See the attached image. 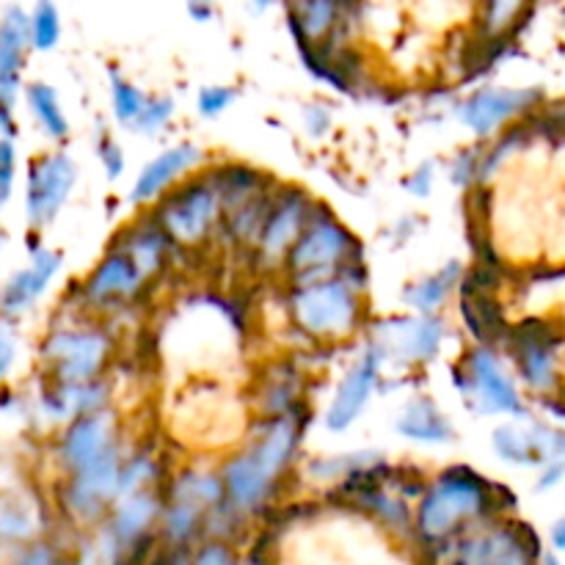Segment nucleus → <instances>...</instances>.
Returning a JSON list of instances; mask_svg holds the SVG:
<instances>
[{
	"mask_svg": "<svg viewBox=\"0 0 565 565\" xmlns=\"http://www.w3.org/2000/svg\"><path fill=\"white\" fill-rule=\"evenodd\" d=\"M188 14L196 22H210L215 17L213 0H188Z\"/></svg>",
	"mask_w": 565,
	"mask_h": 565,
	"instance_id": "603ef678",
	"label": "nucleus"
},
{
	"mask_svg": "<svg viewBox=\"0 0 565 565\" xmlns=\"http://www.w3.org/2000/svg\"><path fill=\"white\" fill-rule=\"evenodd\" d=\"M14 174H17V149L11 136L0 138V204H6L14 191Z\"/></svg>",
	"mask_w": 565,
	"mask_h": 565,
	"instance_id": "79ce46f5",
	"label": "nucleus"
},
{
	"mask_svg": "<svg viewBox=\"0 0 565 565\" xmlns=\"http://www.w3.org/2000/svg\"><path fill=\"white\" fill-rule=\"evenodd\" d=\"M511 491L491 483L467 463H452L425 486L414 513V530L423 544L439 546L467 533L491 513H502V497Z\"/></svg>",
	"mask_w": 565,
	"mask_h": 565,
	"instance_id": "f257e3e1",
	"label": "nucleus"
},
{
	"mask_svg": "<svg viewBox=\"0 0 565 565\" xmlns=\"http://www.w3.org/2000/svg\"><path fill=\"white\" fill-rule=\"evenodd\" d=\"M0 246H3V232H0Z\"/></svg>",
	"mask_w": 565,
	"mask_h": 565,
	"instance_id": "13d9d810",
	"label": "nucleus"
},
{
	"mask_svg": "<svg viewBox=\"0 0 565 565\" xmlns=\"http://www.w3.org/2000/svg\"><path fill=\"white\" fill-rule=\"evenodd\" d=\"M535 136H539V132H535L530 116L527 119L513 121V125H508L505 130L497 132L494 141H491L489 147H483V160H480V177H478L480 185H491L494 177L505 169L508 160L516 158L522 149H527Z\"/></svg>",
	"mask_w": 565,
	"mask_h": 565,
	"instance_id": "c756f323",
	"label": "nucleus"
},
{
	"mask_svg": "<svg viewBox=\"0 0 565 565\" xmlns=\"http://www.w3.org/2000/svg\"><path fill=\"white\" fill-rule=\"evenodd\" d=\"M160 513H163L160 491L143 489L119 497L114 502V516H110V535L119 546L138 544L141 539H147L149 527L160 522Z\"/></svg>",
	"mask_w": 565,
	"mask_h": 565,
	"instance_id": "b1692460",
	"label": "nucleus"
},
{
	"mask_svg": "<svg viewBox=\"0 0 565 565\" xmlns=\"http://www.w3.org/2000/svg\"><path fill=\"white\" fill-rule=\"evenodd\" d=\"M552 546L565 552V516L555 524V527H552Z\"/></svg>",
	"mask_w": 565,
	"mask_h": 565,
	"instance_id": "864d4df0",
	"label": "nucleus"
},
{
	"mask_svg": "<svg viewBox=\"0 0 565 565\" xmlns=\"http://www.w3.org/2000/svg\"><path fill=\"white\" fill-rule=\"evenodd\" d=\"M14 356H17L14 337H11V331L0 323V379H6V373H9L11 364H14Z\"/></svg>",
	"mask_w": 565,
	"mask_h": 565,
	"instance_id": "09e8293b",
	"label": "nucleus"
},
{
	"mask_svg": "<svg viewBox=\"0 0 565 565\" xmlns=\"http://www.w3.org/2000/svg\"><path fill=\"white\" fill-rule=\"evenodd\" d=\"M61 39V17L53 0H36L31 14V47L53 50Z\"/></svg>",
	"mask_w": 565,
	"mask_h": 565,
	"instance_id": "e433bc0d",
	"label": "nucleus"
},
{
	"mask_svg": "<svg viewBox=\"0 0 565 565\" xmlns=\"http://www.w3.org/2000/svg\"><path fill=\"white\" fill-rule=\"evenodd\" d=\"M193 565H237V557L224 541H207V544L199 546Z\"/></svg>",
	"mask_w": 565,
	"mask_h": 565,
	"instance_id": "c03bdc74",
	"label": "nucleus"
},
{
	"mask_svg": "<svg viewBox=\"0 0 565 565\" xmlns=\"http://www.w3.org/2000/svg\"><path fill=\"white\" fill-rule=\"evenodd\" d=\"M114 248H121L149 281L158 279L171 265L174 254L180 252V246L171 241L169 232L158 224L152 213H141L136 221L121 226Z\"/></svg>",
	"mask_w": 565,
	"mask_h": 565,
	"instance_id": "a211bd4d",
	"label": "nucleus"
},
{
	"mask_svg": "<svg viewBox=\"0 0 565 565\" xmlns=\"http://www.w3.org/2000/svg\"><path fill=\"white\" fill-rule=\"evenodd\" d=\"M169 565H193V561H185V557H174Z\"/></svg>",
	"mask_w": 565,
	"mask_h": 565,
	"instance_id": "4d7b16f0",
	"label": "nucleus"
},
{
	"mask_svg": "<svg viewBox=\"0 0 565 565\" xmlns=\"http://www.w3.org/2000/svg\"><path fill=\"white\" fill-rule=\"evenodd\" d=\"M533 6L535 0H480L478 33L486 39H513Z\"/></svg>",
	"mask_w": 565,
	"mask_h": 565,
	"instance_id": "7c9ffc66",
	"label": "nucleus"
},
{
	"mask_svg": "<svg viewBox=\"0 0 565 565\" xmlns=\"http://www.w3.org/2000/svg\"><path fill=\"white\" fill-rule=\"evenodd\" d=\"M28 105H31L33 116H36L39 127L47 132L53 141H64L70 136V119H66L64 108H61V99L55 94L53 86L47 83H31L25 88Z\"/></svg>",
	"mask_w": 565,
	"mask_h": 565,
	"instance_id": "2f4dec72",
	"label": "nucleus"
},
{
	"mask_svg": "<svg viewBox=\"0 0 565 565\" xmlns=\"http://www.w3.org/2000/svg\"><path fill=\"white\" fill-rule=\"evenodd\" d=\"M77 182V166L66 152H47L36 158L28 171L25 213L33 230L53 224L58 210L70 199Z\"/></svg>",
	"mask_w": 565,
	"mask_h": 565,
	"instance_id": "4468645a",
	"label": "nucleus"
},
{
	"mask_svg": "<svg viewBox=\"0 0 565 565\" xmlns=\"http://www.w3.org/2000/svg\"><path fill=\"white\" fill-rule=\"evenodd\" d=\"M301 373L292 364L281 362L276 370H265V379L257 390V417H290L309 408L301 392Z\"/></svg>",
	"mask_w": 565,
	"mask_h": 565,
	"instance_id": "a878e982",
	"label": "nucleus"
},
{
	"mask_svg": "<svg viewBox=\"0 0 565 565\" xmlns=\"http://www.w3.org/2000/svg\"><path fill=\"white\" fill-rule=\"evenodd\" d=\"M541 565H561V561L555 555H544L541 557Z\"/></svg>",
	"mask_w": 565,
	"mask_h": 565,
	"instance_id": "6e6d98bb",
	"label": "nucleus"
},
{
	"mask_svg": "<svg viewBox=\"0 0 565 565\" xmlns=\"http://www.w3.org/2000/svg\"><path fill=\"white\" fill-rule=\"evenodd\" d=\"M252 3H254V9H257V11H265V9H270L276 0H252Z\"/></svg>",
	"mask_w": 565,
	"mask_h": 565,
	"instance_id": "5fc2aeb1",
	"label": "nucleus"
},
{
	"mask_svg": "<svg viewBox=\"0 0 565 565\" xmlns=\"http://www.w3.org/2000/svg\"><path fill=\"white\" fill-rule=\"evenodd\" d=\"M458 315L463 320V329L478 345L502 348L511 331V320L505 318V307L494 292H467L458 301Z\"/></svg>",
	"mask_w": 565,
	"mask_h": 565,
	"instance_id": "393cba45",
	"label": "nucleus"
},
{
	"mask_svg": "<svg viewBox=\"0 0 565 565\" xmlns=\"http://www.w3.org/2000/svg\"><path fill=\"white\" fill-rule=\"evenodd\" d=\"M119 441V428H116V419L108 408L83 414V417L66 423L64 434L58 439V461L66 472L77 475L92 467V463H97Z\"/></svg>",
	"mask_w": 565,
	"mask_h": 565,
	"instance_id": "f3484780",
	"label": "nucleus"
},
{
	"mask_svg": "<svg viewBox=\"0 0 565 565\" xmlns=\"http://www.w3.org/2000/svg\"><path fill=\"white\" fill-rule=\"evenodd\" d=\"M97 154H99V160H103V169H105V177H108V180H119V177L125 174V166H127L125 149H121L114 138L103 136Z\"/></svg>",
	"mask_w": 565,
	"mask_h": 565,
	"instance_id": "37998d69",
	"label": "nucleus"
},
{
	"mask_svg": "<svg viewBox=\"0 0 565 565\" xmlns=\"http://www.w3.org/2000/svg\"><path fill=\"white\" fill-rule=\"evenodd\" d=\"M544 105V88H511V86H480L458 103L456 114L475 136L491 138L508 125L527 119Z\"/></svg>",
	"mask_w": 565,
	"mask_h": 565,
	"instance_id": "1a4fd4ad",
	"label": "nucleus"
},
{
	"mask_svg": "<svg viewBox=\"0 0 565 565\" xmlns=\"http://www.w3.org/2000/svg\"><path fill=\"white\" fill-rule=\"evenodd\" d=\"M149 213L169 232L171 241L188 252H196V248L213 243L224 224V202H221V193L210 180L207 169L188 174L185 180L171 185L158 202L149 204Z\"/></svg>",
	"mask_w": 565,
	"mask_h": 565,
	"instance_id": "7ed1b4c3",
	"label": "nucleus"
},
{
	"mask_svg": "<svg viewBox=\"0 0 565 565\" xmlns=\"http://www.w3.org/2000/svg\"><path fill=\"white\" fill-rule=\"evenodd\" d=\"M28 47H31V17L14 6L0 20V105L6 108H14Z\"/></svg>",
	"mask_w": 565,
	"mask_h": 565,
	"instance_id": "4be33fe9",
	"label": "nucleus"
},
{
	"mask_svg": "<svg viewBox=\"0 0 565 565\" xmlns=\"http://www.w3.org/2000/svg\"><path fill=\"white\" fill-rule=\"evenodd\" d=\"M166 500H180L191 502V505L202 508L210 513L213 508L224 505L226 502V486L221 469H202V467H185L169 480V491Z\"/></svg>",
	"mask_w": 565,
	"mask_h": 565,
	"instance_id": "c85d7f7f",
	"label": "nucleus"
},
{
	"mask_svg": "<svg viewBox=\"0 0 565 565\" xmlns=\"http://www.w3.org/2000/svg\"><path fill=\"white\" fill-rule=\"evenodd\" d=\"M237 92L232 86H224V83H210V86H202L196 94V108L204 119H218L221 114L230 110V105L235 103Z\"/></svg>",
	"mask_w": 565,
	"mask_h": 565,
	"instance_id": "a19ab883",
	"label": "nucleus"
},
{
	"mask_svg": "<svg viewBox=\"0 0 565 565\" xmlns=\"http://www.w3.org/2000/svg\"><path fill=\"white\" fill-rule=\"evenodd\" d=\"M563 345L565 331L550 318H524L511 323L505 337V351L516 367L519 379L530 395H555L563 384Z\"/></svg>",
	"mask_w": 565,
	"mask_h": 565,
	"instance_id": "423d86ee",
	"label": "nucleus"
},
{
	"mask_svg": "<svg viewBox=\"0 0 565 565\" xmlns=\"http://www.w3.org/2000/svg\"><path fill=\"white\" fill-rule=\"evenodd\" d=\"M110 403V384L105 379L94 381H50L42 392V412L55 423H70L83 414L105 412Z\"/></svg>",
	"mask_w": 565,
	"mask_h": 565,
	"instance_id": "aec40b11",
	"label": "nucleus"
},
{
	"mask_svg": "<svg viewBox=\"0 0 565 565\" xmlns=\"http://www.w3.org/2000/svg\"><path fill=\"white\" fill-rule=\"evenodd\" d=\"M379 452H345V456H323L315 458L307 467L309 478L320 480V483H340L348 475L356 472V469L370 467V463L379 461Z\"/></svg>",
	"mask_w": 565,
	"mask_h": 565,
	"instance_id": "f704fd0d",
	"label": "nucleus"
},
{
	"mask_svg": "<svg viewBox=\"0 0 565 565\" xmlns=\"http://www.w3.org/2000/svg\"><path fill=\"white\" fill-rule=\"evenodd\" d=\"M207 522V513L202 508L191 505V502L180 500H166L163 513H160V530H163L166 541L174 546L188 544L193 535L199 533V527Z\"/></svg>",
	"mask_w": 565,
	"mask_h": 565,
	"instance_id": "72a5a7b5",
	"label": "nucleus"
},
{
	"mask_svg": "<svg viewBox=\"0 0 565 565\" xmlns=\"http://www.w3.org/2000/svg\"><path fill=\"white\" fill-rule=\"evenodd\" d=\"M434 180H436L434 163H430V160H428V163H419L417 169L408 174L406 191L412 193V196L425 199V196H430V191H434Z\"/></svg>",
	"mask_w": 565,
	"mask_h": 565,
	"instance_id": "49530a36",
	"label": "nucleus"
},
{
	"mask_svg": "<svg viewBox=\"0 0 565 565\" xmlns=\"http://www.w3.org/2000/svg\"><path fill=\"white\" fill-rule=\"evenodd\" d=\"M491 447L511 467H546L565 458V428L550 423H508L494 428Z\"/></svg>",
	"mask_w": 565,
	"mask_h": 565,
	"instance_id": "dca6fc26",
	"label": "nucleus"
},
{
	"mask_svg": "<svg viewBox=\"0 0 565 565\" xmlns=\"http://www.w3.org/2000/svg\"><path fill=\"white\" fill-rule=\"evenodd\" d=\"M384 351L379 342H370L362 356L345 370V375L337 384L334 397L323 414V425L331 434H342L351 428L367 408L370 397L381 390V375H384Z\"/></svg>",
	"mask_w": 565,
	"mask_h": 565,
	"instance_id": "ddd939ff",
	"label": "nucleus"
},
{
	"mask_svg": "<svg viewBox=\"0 0 565 565\" xmlns=\"http://www.w3.org/2000/svg\"><path fill=\"white\" fill-rule=\"evenodd\" d=\"M397 434L408 441H417L425 447H441L456 441V428L441 412L439 403L428 395H417L403 406L401 417L395 423Z\"/></svg>",
	"mask_w": 565,
	"mask_h": 565,
	"instance_id": "5701e85b",
	"label": "nucleus"
},
{
	"mask_svg": "<svg viewBox=\"0 0 565 565\" xmlns=\"http://www.w3.org/2000/svg\"><path fill=\"white\" fill-rule=\"evenodd\" d=\"M539 403H541V408H544V412H550L552 417L563 419V423H565V379H563L561 390H557L555 395L539 397Z\"/></svg>",
	"mask_w": 565,
	"mask_h": 565,
	"instance_id": "8fccbe9b",
	"label": "nucleus"
},
{
	"mask_svg": "<svg viewBox=\"0 0 565 565\" xmlns=\"http://www.w3.org/2000/svg\"><path fill=\"white\" fill-rule=\"evenodd\" d=\"M362 0H285L296 44H348Z\"/></svg>",
	"mask_w": 565,
	"mask_h": 565,
	"instance_id": "2eb2a0df",
	"label": "nucleus"
},
{
	"mask_svg": "<svg viewBox=\"0 0 565 565\" xmlns=\"http://www.w3.org/2000/svg\"><path fill=\"white\" fill-rule=\"evenodd\" d=\"M31 533V511L17 500H0V539H28Z\"/></svg>",
	"mask_w": 565,
	"mask_h": 565,
	"instance_id": "58836bf2",
	"label": "nucleus"
},
{
	"mask_svg": "<svg viewBox=\"0 0 565 565\" xmlns=\"http://www.w3.org/2000/svg\"><path fill=\"white\" fill-rule=\"evenodd\" d=\"M463 274H467V268H463L461 259H450V263L441 265L434 274L412 281V285L403 290V301H406L408 309L417 315H439L441 307L447 303V298H450L452 292H458V287H461Z\"/></svg>",
	"mask_w": 565,
	"mask_h": 565,
	"instance_id": "bb28decb",
	"label": "nucleus"
},
{
	"mask_svg": "<svg viewBox=\"0 0 565 565\" xmlns=\"http://www.w3.org/2000/svg\"><path fill=\"white\" fill-rule=\"evenodd\" d=\"M174 110H177V103L171 97H149L147 108H143V114L138 116L132 130L141 132V136H158V132L171 121Z\"/></svg>",
	"mask_w": 565,
	"mask_h": 565,
	"instance_id": "4c0bfd02",
	"label": "nucleus"
},
{
	"mask_svg": "<svg viewBox=\"0 0 565 565\" xmlns=\"http://www.w3.org/2000/svg\"><path fill=\"white\" fill-rule=\"evenodd\" d=\"M207 174L210 180H213V185L218 188L221 202H224V213L279 185V180L270 177L268 171L254 169V166L246 163H218L213 166V169H207Z\"/></svg>",
	"mask_w": 565,
	"mask_h": 565,
	"instance_id": "cd10ccee",
	"label": "nucleus"
},
{
	"mask_svg": "<svg viewBox=\"0 0 565 565\" xmlns=\"http://www.w3.org/2000/svg\"><path fill=\"white\" fill-rule=\"evenodd\" d=\"M114 353L116 340L103 326L55 329L42 345L50 381H70V384L105 379V370H108Z\"/></svg>",
	"mask_w": 565,
	"mask_h": 565,
	"instance_id": "0eeeda50",
	"label": "nucleus"
},
{
	"mask_svg": "<svg viewBox=\"0 0 565 565\" xmlns=\"http://www.w3.org/2000/svg\"><path fill=\"white\" fill-rule=\"evenodd\" d=\"M61 268V254L47 252V248H39L33 252V263L28 268L17 270L9 281L0 290V312L6 318H20L25 315L33 303L39 301L47 285L53 281V276Z\"/></svg>",
	"mask_w": 565,
	"mask_h": 565,
	"instance_id": "412c9836",
	"label": "nucleus"
},
{
	"mask_svg": "<svg viewBox=\"0 0 565 565\" xmlns=\"http://www.w3.org/2000/svg\"><path fill=\"white\" fill-rule=\"evenodd\" d=\"M353 257H364V246L356 232L348 230L329 204L315 199L307 230L287 254L281 274H285L287 285H307V281L337 276L342 265Z\"/></svg>",
	"mask_w": 565,
	"mask_h": 565,
	"instance_id": "20e7f679",
	"label": "nucleus"
},
{
	"mask_svg": "<svg viewBox=\"0 0 565 565\" xmlns=\"http://www.w3.org/2000/svg\"><path fill=\"white\" fill-rule=\"evenodd\" d=\"M331 127V110L323 103H312L303 108V130L312 138L326 136Z\"/></svg>",
	"mask_w": 565,
	"mask_h": 565,
	"instance_id": "a18cd8bd",
	"label": "nucleus"
},
{
	"mask_svg": "<svg viewBox=\"0 0 565 565\" xmlns=\"http://www.w3.org/2000/svg\"><path fill=\"white\" fill-rule=\"evenodd\" d=\"M285 309L292 329L318 345H340L353 340L367 320L364 292L353 290L340 276L287 285Z\"/></svg>",
	"mask_w": 565,
	"mask_h": 565,
	"instance_id": "f03ea898",
	"label": "nucleus"
},
{
	"mask_svg": "<svg viewBox=\"0 0 565 565\" xmlns=\"http://www.w3.org/2000/svg\"><path fill=\"white\" fill-rule=\"evenodd\" d=\"M447 323L441 315H397L373 326V342H379L386 359L417 367L439 356L445 345Z\"/></svg>",
	"mask_w": 565,
	"mask_h": 565,
	"instance_id": "9d476101",
	"label": "nucleus"
},
{
	"mask_svg": "<svg viewBox=\"0 0 565 565\" xmlns=\"http://www.w3.org/2000/svg\"><path fill=\"white\" fill-rule=\"evenodd\" d=\"M450 379L461 401L467 403V408H472L480 417L508 414V417L527 419L530 408L513 375L502 364L500 348L478 345L475 342L452 364Z\"/></svg>",
	"mask_w": 565,
	"mask_h": 565,
	"instance_id": "39448f33",
	"label": "nucleus"
},
{
	"mask_svg": "<svg viewBox=\"0 0 565 565\" xmlns=\"http://www.w3.org/2000/svg\"><path fill=\"white\" fill-rule=\"evenodd\" d=\"M204 152L196 143H174V147L163 149L160 154H154L141 171H138L136 182H132L130 202L138 207H147L154 204L171 185H177L180 180H185L188 174H193L196 166H202Z\"/></svg>",
	"mask_w": 565,
	"mask_h": 565,
	"instance_id": "6ab92c4d",
	"label": "nucleus"
},
{
	"mask_svg": "<svg viewBox=\"0 0 565 565\" xmlns=\"http://www.w3.org/2000/svg\"><path fill=\"white\" fill-rule=\"evenodd\" d=\"M539 557V539L522 522H500L467 533L456 546V565H535Z\"/></svg>",
	"mask_w": 565,
	"mask_h": 565,
	"instance_id": "f8f14e48",
	"label": "nucleus"
},
{
	"mask_svg": "<svg viewBox=\"0 0 565 565\" xmlns=\"http://www.w3.org/2000/svg\"><path fill=\"white\" fill-rule=\"evenodd\" d=\"M17 565H64V563H61L58 557L47 550V546H36V550L25 552V555H22V561Z\"/></svg>",
	"mask_w": 565,
	"mask_h": 565,
	"instance_id": "3c124183",
	"label": "nucleus"
},
{
	"mask_svg": "<svg viewBox=\"0 0 565 565\" xmlns=\"http://www.w3.org/2000/svg\"><path fill=\"white\" fill-rule=\"evenodd\" d=\"M149 279L121 248L110 246L92 274L81 281V303L92 312L114 315L138 301Z\"/></svg>",
	"mask_w": 565,
	"mask_h": 565,
	"instance_id": "9b49d317",
	"label": "nucleus"
},
{
	"mask_svg": "<svg viewBox=\"0 0 565 565\" xmlns=\"http://www.w3.org/2000/svg\"><path fill=\"white\" fill-rule=\"evenodd\" d=\"M563 478H565V458L563 461H552V463H546V467H541V478H539V483H535V489L550 491V489H555V486H561Z\"/></svg>",
	"mask_w": 565,
	"mask_h": 565,
	"instance_id": "de8ad7c7",
	"label": "nucleus"
},
{
	"mask_svg": "<svg viewBox=\"0 0 565 565\" xmlns=\"http://www.w3.org/2000/svg\"><path fill=\"white\" fill-rule=\"evenodd\" d=\"M480 160H483V147H463L450 163L452 185L463 188V191H469L472 185H478Z\"/></svg>",
	"mask_w": 565,
	"mask_h": 565,
	"instance_id": "ea45409f",
	"label": "nucleus"
},
{
	"mask_svg": "<svg viewBox=\"0 0 565 565\" xmlns=\"http://www.w3.org/2000/svg\"><path fill=\"white\" fill-rule=\"evenodd\" d=\"M160 483V458L149 445L136 447V450L125 452L121 461V478H119V497L132 494V491L154 489Z\"/></svg>",
	"mask_w": 565,
	"mask_h": 565,
	"instance_id": "473e14b6",
	"label": "nucleus"
},
{
	"mask_svg": "<svg viewBox=\"0 0 565 565\" xmlns=\"http://www.w3.org/2000/svg\"><path fill=\"white\" fill-rule=\"evenodd\" d=\"M147 94L136 86V83L125 81L116 72H110V108H114V116L119 119V125L130 127L138 121V116L147 108Z\"/></svg>",
	"mask_w": 565,
	"mask_h": 565,
	"instance_id": "c9c22d12",
	"label": "nucleus"
},
{
	"mask_svg": "<svg viewBox=\"0 0 565 565\" xmlns=\"http://www.w3.org/2000/svg\"><path fill=\"white\" fill-rule=\"evenodd\" d=\"M315 196L298 185H276L270 207L265 213L259 235L252 246V257L259 270H279L285 268L287 254L298 243L301 232L307 230L309 213H312Z\"/></svg>",
	"mask_w": 565,
	"mask_h": 565,
	"instance_id": "6e6552de",
	"label": "nucleus"
}]
</instances>
